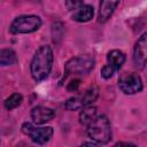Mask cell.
I'll return each mask as SVG.
<instances>
[{"label": "cell", "mask_w": 147, "mask_h": 147, "mask_svg": "<svg viewBox=\"0 0 147 147\" xmlns=\"http://www.w3.org/2000/svg\"><path fill=\"white\" fill-rule=\"evenodd\" d=\"M121 145H126V146H134L133 144H130V142H117L116 146H121Z\"/></svg>", "instance_id": "cell-21"}, {"label": "cell", "mask_w": 147, "mask_h": 147, "mask_svg": "<svg viewBox=\"0 0 147 147\" xmlns=\"http://www.w3.org/2000/svg\"><path fill=\"white\" fill-rule=\"evenodd\" d=\"M22 131L26 136L30 137V139L38 144V145H44L46 144L53 136V127L51 126H34L31 123H24L22 125Z\"/></svg>", "instance_id": "cell-5"}, {"label": "cell", "mask_w": 147, "mask_h": 147, "mask_svg": "<svg viewBox=\"0 0 147 147\" xmlns=\"http://www.w3.org/2000/svg\"><path fill=\"white\" fill-rule=\"evenodd\" d=\"M95 61L94 57L90 54H84L79 55L77 57H72L69 60L65 65V72L67 75L74 74V75H87L93 68H94Z\"/></svg>", "instance_id": "cell-4"}, {"label": "cell", "mask_w": 147, "mask_h": 147, "mask_svg": "<svg viewBox=\"0 0 147 147\" xmlns=\"http://www.w3.org/2000/svg\"><path fill=\"white\" fill-rule=\"evenodd\" d=\"M83 107L80 96H72L67 100L65 102V109L67 110H78Z\"/></svg>", "instance_id": "cell-17"}, {"label": "cell", "mask_w": 147, "mask_h": 147, "mask_svg": "<svg viewBox=\"0 0 147 147\" xmlns=\"http://www.w3.org/2000/svg\"><path fill=\"white\" fill-rule=\"evenodd\" d=\"M87 134L96 144L109 142L111 139V126L107 116H95V118L87 125Z\"/></svg>", "instance_id": "cell-2"}, {"label": "cell", "mask_w": 147, "mask_h": 147, "mask_svg": "<svg viewBox=\"0 0 147 147\" xmlns=\"http://www.w3.org/2000/svg\"><path fill=\"white\" fill-rule=\"evenodd\" d=\"M98 95H99V90H98L96 87H91V88H88V90L83 94V96H80L83 107H84V106H90V105H92L93 102H95L96 99H98Z\"/></svg>", "instance_id": "cell-14"}, {"label": "cell", "mask_w": 147, "mask_h": 147, "mask_svg": "<svg viewBox=\"0 0 147 147\" xmlns=\"http://www.w3.org/2000/svg\"><path fill=\"white\" fill-rule=\"evenodd\" d=\"M115 74V71L108 65V64H106L105 67H102V69H101V76L105 78V79H108V78H110L113 75Z\"/></svg>", "instance_id": "cell-19"}, {"label": "cell", "mask_w": 147, "mask_h": 147, "mask_svg": "<svg viewBox=\"0 0 147 147\" xmlns=\"http://www.w3.org/2000/svg\"><path fill=\"white\" fill-rule=\"evenodd\" d=\"M118 3H119V0H101L100 5H99L98 21L100 23L107 22L114 14Z\"/></svg>", "instance_id": "cell-8"}, {"label": "cell", "mask_w": 147, "mask_h": 147, "mask_svg": "<svg viewBox=\"0 0 147 147\" xmlns=\"http://www.w3.org/2000/svg\"><path fill=\"white\" fill-rule=\"evenodd\" d=\"M147 59V33H142L133 49V62L136 68L144 69Z\"/></svg>", "instance_id": "cell-7"}, {"label": "cell", "mask_w": 147, "mask_h": 147, "mask_svg": "<svg viewBox=\"0 0 147 147\" xmlns=\"http://www.w3.org/2000/svg\"><path fill=\"white\" fill-rule=\"evenodd\" d=\"M80 113H79V123L82 125L87 126L96 116V108L90 106H84V108H80Z\"/></svg>", "instance_id": "cell-12"}, {"label": "cell", "mask_w": 147, "mask_h": 147, "mask_svg": "<svg viewBox=\"0 0 147 147\" xmlns=\"http://www.w3.org/2000/svg\"><path fill=\"white\" fill-rule=\"evenodd\" d=\"M93 15H94V9H93L92 6H90V5H82L80 7H78L74 11L71 18L74 21H76V22L84 23V22H88L93 17Z\"/></svg>", "instance_id": "cell-11"}, {"label": "cell", "mask_w": 147, "mask_h": 147, "mask_svg": "<svg viewBox=\"0 0 147 147\" xmlns=\"http://www.w3.org/2000/svg\"><path fill=\"white\" fill-rule=\"evenodd\" d=\"M79 84H80V80H79V79H74V80H71V82L68 84L67 90H68L69 92H75V91H77Z\"/></svg>", "instance_id": "cell-20"}, {"label": "cell", "mask_w": 147, "mask_h": 147, "mask_svg": "<svg viewBox=\"0 0 147 147\" xmlns=\"http://www.w3.org/2000/svg\"><path fill=\"white\" fill-rule=\"evenodd\" d=\"M64 26H63V24L61 23V22H56V23H54L53 25H52V36H53V41L54 42H60V40L62 39V37H63V31H64V29H63Z\"/></svg>", "instance_id": "cell-16"}, {"label": "cell", "mask_w": 147, "mask_h": 147, "mask_svg": "<svg viewBox=\"0 0 147 147\" xmlns=\"http://www.w3.org/2000/svg\"><path fill=\"white\" fill-rule=\"evenodd\" d=\"M41 26V20L39 16L36 15H22L16 17L10 26L9 31L13 34H18V33H31L37 31Z\"/></svg>", "instance_id": "cell-3"}, {"label": "cell", "mask_w": 147, "mask_h": 147, "mask_svg": "<svg viewBox=\"0 0 147 147\" xmlns=\"http://www.w3.org/2000/svg\"><path fill=\"white\" fill-rule=\"evenodd\" d=\"M84 0H65V7L68 10H76L83 5Z\"/></svg>", "instance_id": "cell-18"}, {"label": "cell", "mask_w": 147, "mask_h": 147, "mask_svg": "<svg viewBox=\"0 0 147 147\" xmlns=\"http://www.w3.org/2000/svg\"><path fill=\"white\" fill-rule=\"evenodd\" d=\"M22 101H23V96L21 94H18V93H14L9 98L6 99V101H5V108L7 110H13V109L17 108L22 103Z\"/></svg>", "instance_id": "cell-15"}, {"label": "cell", "mask_w": 147, "mask_h": 147, "mask_svg": "<svg viewBox=\"0 0 147 147\" xmlns=\"http://www.w3.org/2000/svg\"><path fill=\"white\" fill-rule=\"evenodd\" d=\"M54 116H55V111L44 106L34 107L31 110V118L36 124H44L46 122H49L51 119L54 118Z\"/></svg>", "instance_id": "cell-9"}, {"label": "cell", "mask_w": 147, "mask_h": 147, "mask_svg": "<svg viewBox=\"0 0 147 147\" xmlns=\"http://www.w3.org/2000/svg\"><path fill=\"white\" fill-rule=\"evenodd\" d=\"M107 62H108V65L116 72L124 64V62H125V54L122 51L113 49L107 55Z\"/></svg>", "instance_id": "cell-10"}, {"label": "cell", "mask_w": 147, "mask_h": 147, "mask_svg": "<svg viewBox=\"0 0 147 147\" xmlns=\"http://www.w3.org/2000/svg\"><path fill=\"white\" fill-rule=\"evenodd\" d=\"M118 86L124 94H136L142 90V80L138 74L124 72L118 78Z\"/></svg>", "instance_id": "cell-6"}, {"label": "cell", "mask_w": 147, "mask_h": 147, "mask_svg": "<svg viewBox=\"0 0 147 147\" xmlns=\"http://www.w3.org/2000/svg\"><path fill=\"white\" fill-rule=\"evenodd\" d=\"M17 62V55L13 49L5 48L0 51V64L1 65H13Z\"/></svg>", "instance_id": "cell-13"}, {"label": "cell", "mask_w": 147, "mask_h": 147, "mask_svg": "<svg viewBox=\"0 0 147 147\" xmlns=\"http://www.w3.org/2000/svg\"><path fill=\"white\" fill-rule=\"evenodd\" d=\"M52 65H53L52 48L46 45L39 47L34 53L31 61V65H30L32 78L37 82H41L46 79L52 70Z\"/></svg>", "instance_id": "cell-1"}]
</instances>
